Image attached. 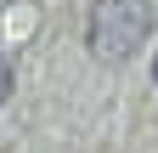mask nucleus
Wrapping results in <instances>:
<instances>
[{
    "label": "nucleus",
    "instance_id": "nucleus-1",
    "mask_svg": "<svg viewBox=\"0 0 158 153\" xmlns=\"http://www.w3.org/2000/svg\"><path fill=\"white\" fill-rule=\"evenodd\" d=\"M85 34H90V51L102 63H124L152 34V0H96Z\"/></svg>",
    "mask_w": 158,
    "mask_h": 153
},
{
    "label": "nucleus",
    "instance_id": "nucleus-2",
    "mask_svg": "<svg viewBox=\"0 0 158 153\" xmlns=\"http://www.w3.org/2000/svg\"><path fill=\"white\" fill-rule=\"evenodd\" d=\"M6 97H11V63L0 57V102H6Z\"/></svg>",
    "mask_w": 158,
    "mask_h": 153
},
{
    "label": "nucleus",
    "instance_id": "nucleus-3",
    "mask_svg": "<svg viewBox=\"0 0 158 153\" xmlns=\"http://www.w3.org/2000/svg\"><path fill=\"white\" fill-rule=\"evenodd\" d=\"M152 80H158V57H152Z\"/></svg>",
    "mask_w": 158,
    "mask_h": 153
}]
</instances>
